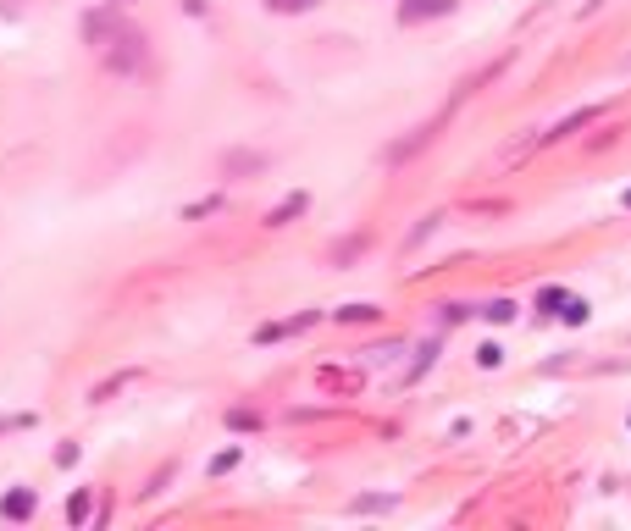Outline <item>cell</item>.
<instances>
[{
	"mask_svg": "<svg viewBox=\"0 0 631 531\" xmlns=\"http://www.w3.org/2000/svg\"><path fill=\"white\" fill-rule=\"evenodd\" d=\"M587 6H604V0H587Z\"/></svg>",
	"mask_w": 631,
	"mask_h": 531,
	"instance_id": "obj_7",
	"label": "cell"
},
{
	"mask_svg": "<svg viewBox=\"0 0 631 531\" xmlns=\"http://www.w3.org/2000/svg\"><path fill=\"white\" fill-rule=\"evenodd\" d=\"M0 515H6V520H28V515H34V493H28V487L6 493V498H0Z\"/></svg>",
	"mask_w": 631,
	"mask_h": 531,
	"instance_id": "obj_2",
	"label": "cell"
},
{
	"mask_svg": "<svg viewBox=\"0 0 631 531\" xmlns=\"http://www.w3.org/2000/svg\"><path fill=\"white\" fill-rule=\"evenodd\" d=\"M454 0H399V23H432V17H449Z\"/></svg>",
	"mask_w": 631,
	"mask_h": 531,
	"instance_id": "obj_1",
	"label": "cell"
},
{
	"mask_svg": "<svg viewBox=\"0 0 631 531\" xmlns=\"http://www.w3.org/2000/svg\"><path fill=\"white\" fill-rule=\"evenodd\" d=\"M310 6H322V0H266V12H310Z\"/></svg>",
	"mask_w": 631,
	"mask_h": 531,
	"instance_id": "obj_3",
	"label": "cell"
},
{
	"mask_svg": "<svg viewBox=\"0 0 631 531\" xmlns=\"http://www.w3.org/2000/svg\"><path fill=\"white\" fill-rule=\"evenodd\" d=\"M482 316H488V321H510V316H515V305H510V299H493V305L482 310Z\"/></svg>",
	"mask_w": 631,
	"mask_h": 531,
	"instance_id": "obj_4",
	"label": "cell"
},
{
	"mask_svg": "<svg viewBox=\"0 0 631 531\" xmlns=\"http://www.w3.org/2000/svg\"><path fill=\"white\" fill-rule=\"evenodd\" d=\"M233 465H239V449H227V454H216V460H211V471H216V476H222V471H233Z\"/></svg>",
	"mask_w": 631,
	"mask_h": 531,
	"instance_id": "obj_6",
	"label": "cell"
},
{
	"mask_svg": "<svg viewBox=\"0 0 631 531\" xmlns=\"http://www.w3.org/2000/svg\"><path fill=\"white\" fill-rule=\"evenodd\" d=\"M89 515V493H72V504H67V520H84Z\"/></svg>",
	"mask_w": 631,
	"mask_h": 531,
	"instance_id": "obj_5",
	"label": "cell"
}]
</instances>
